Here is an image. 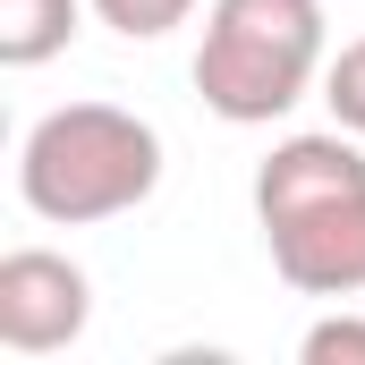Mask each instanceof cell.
<instances>
[{
  "mask_svg": "<svg viewBox=\"0 0 365 365\" xmlns=\"http://www.w3.org/2000/svg\"><path fill=\"white\" fill-rule=\"evenodd\" d=\"M255 221L272 272L297 297H357L365 289V136H280L255 170Z\"/></svg>",
  "mask_w": 365,
  "mask_h": 365,
  "instance_id": "6da1fadb",
  "label": "cell"
},
{
  "mask_svg": "<svg viewBox=\"0 0 365 365\" xmlns=\"http://www.w3.org/2000/svg\"><path fill=\"white\" fill-rule=\"evenodd\" d=\"M153 187H162V136H153V119H136L119 102H60L17 145V195L51 230L119 221Z\"/></svg>",
  "mask_w": 365,
  "mask_h": 365,
  "instance_id": "7a4b0ae2",
  "label": "cell"
},
{
  "mask_svg": "<svg viewBox=\"0 0 365 365\" xmlns=\"http://www.w3.org/2000/svg\"><path fill=\"white\" fill-rule=\"evenodd\" d=\"M323 0H212L195 43V93L230 128H272L323 86Z\"/></svg>",
  "mask_w": 365,
  "mask_h": 365,
  "instance_id": "3957f363",
  "label": "cell"
},
{
  "mask_svg": "<svg viewBox=\"0 0 365 365\" xmlns=\"http://www.w3.org/2000/svg\"><path fill=\"white\" fill-rule=\"evenodd\" d=\"M93 323V280L86 264L51 255V247H17L0 255V349L17 357H51L68 340H86Z\"/></svg>",
  "mask_w": 365,
  "mask_h": 365,
  "instance_id": "277c9868",
  "label": "cell"
},
{
  "mask_svg": "<svg viewBox=\"0 0 365 365\" xmlns=\"http://www.w3.org/2000/svg\"><path fill=\"white\" fill-rule=\"evenodd\" d=\"M93 0H0V60L9 68H43L77 43V17Z\"/></svg>",
  "mask_w": 365,
  "mask_h": 365,
  "instance_id": "5b68a950",
  "label": "cell"
},
{
  "mask_svg": "<svg viewBox=\"0 0 365 365\" xmlns=\"http://www.w3.org/2000/svg\"><path fill=\"white\" fill-rule=\"evenodd\" d=\"M93 17H102L110 34H128V43H162L170 26L195 17V0H93Z\"/></svg>",
  "mask_w": 365,
  "mask_h": 365,
  "instance_id": "8992f818",
  "label": "cell"
},
{
  "mask_svg": "<svg viewBox=\"0 0 365 365\" xmlns=\"http://www.w3.org/2000/svg\"><path fill=\"white\" fill-rule=\"evenodd\" d=\"M323 102H331V128L365 136V34L331 51V68H323Z\"/></svg>",
  "mask_w": 365,
  "mask_h": 365,
  "instance_id": "52a82bcc",
  "label": "cell"
},
{
  "mask_svg": "<svg viewBox=\"0 0 365 365\" xmlns=\"http://www.w3.org/2000/svg\"><path fill=\"white\" fill-rule=\"evenodd\" d=\"M306 365H365V314H323L306 340H297Z\"/></svg>",
  "mask_w": 365,
  "mask_h": 365,
  "instance_id": "ba28073f",
  "label": "cell"
}]
</instances>
